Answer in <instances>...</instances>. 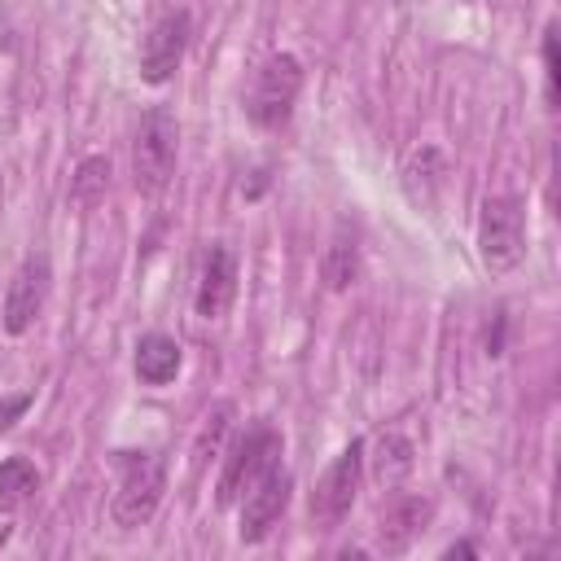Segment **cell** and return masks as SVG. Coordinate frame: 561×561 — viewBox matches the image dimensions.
Returning a JSON list of instances; mask_svg holds the SVG:
<instances>
[{"label":"cell","mask_w":561,"mask_h":561,"mask_svg":"<svg viewBox=\"0 0 561 561\" xmlns=\"http://www.w3.org/2000/svg\"><path fill=\"white\" fill-rule=\"evenodd\" d=\"M320 276H324V285H329L333 294H346V289L359 280V245H355V237H346V228L333 232V241L324 245Z\"/></svg>","instance_id":"cell-13"},{"label":"cell","mask_w":561,"mask_h":561,"mask_svg":"<svg viewBox=\"0 0 561 561\" xmlns=\"http://www.w3.org/2000/svg\"><path fill=\"white\" fill-rule=\"evenodd\" d=\"M443 557H478V548H473V543H451Z\"/></svg>","instance_id":"cell-21"},{"label":"cell","mask_w":561,"mask_h":561,"mask_svg":"<svg viewBox=\"0 0 561 561\" xmlns=\"http://www.w3.org/2000/svg\"><path fill=\"white\" fill-rule=\"evenodd\" d=\"M4 539H9V526H0V543H4Z\"/></svg>","instance_id":"cell-22"},{"label":"cell","mask_w":561,"mask_h":561,"mask_svg":"<svg viewBox=\"0 0 561 561\" xmlns=\"http://www.w3.org/2000/svg\"><path fill=\"white\" fill-rule=\"evenodd\" d=\"M412 443L403 438V434H381L377 438V456H373V478L381 482V486H399L408 473H412Z\"/></svg>","instance_id":"cell-16"},{"label":"cell","mask_w":561,"mask_h":561,"mask_svg":"<svg viewBox=\"0 0 561 561\" xmlns=\"http://www.w3.org/2000/svg\"><path fill=\"white\" fill-rule=\"evenodd\" d=\"M228 421H232V403L224 399V403H215V408H210V416H206V421H202V430H197L193 465H206V456H215V451H219V443H224V434H228Z\"/></svg>","instance_id":"cell-18"},{"label":"cell","mask_w":561,"mask_h":561,"mask_svg":"<svg viewBox=\"0 0 561 561\" xmlns=\"http://www.w3.org/2000/svg\"><path fill=\"white\" fill-rule=\"evenodd\" d=\"M175 153H180V123L167 105H149L136 140H131V180L140 193H162L175 175Z\"/></svg>","instance_id":"cell-1"},{"label":"cell","mask_w":561,"mask_h":561,"mask_svg":"<svg viewBox=\"0 0 561 561\" xmlns=\"http://www.w3.org/2000/svg\"><path fill=\"white\" fill-rule=\"evenodd\" d=\"M280 451H285V443H280V434L272 430V425H254V430H245V438H237L232 443V451L224 456V473H219V504L228 508V504H237L267 469H276L280 465Z\"/></svg>","instance_id":"cell-4"},{"label":"cell","mask_w":561,"mask_h":561,"mask_svg":"<svg viewBox=\"0 0 561 561\" xmlns=\"http://www.w3.org/2000/svg\"><path fill=\"white\" fill-rule=\"evenodd\" d=\"M184 44H188V13L175 9V13L158 18L145 35V48H140V79L167 83L184 61Z\"/></svg>","instance_id":"cell-9"},{"label":"cell","mask_w":561,"mask_h":561,"mask_svg":"<svg viewBox=\"0 0 561 561\" xmlns=\"http://www.w3.org/2000/svg\"><path fill=\"white\" fill-rule=\"evenodd\" d=\"M232 298H237V254L224 241H210V250L202 254V276H197L193 307H197L202 320H224Z\"/></svg>","instance_id":"cell-10"},{"label":"cell","mask_w":561,"mask_h":561,"mask_svg":"<svg viewBox=\"0 0 561 561\" xmlns=\"http://www.w3.org/2000/svg\"><path fill=\"white\" fill-rule=\"evenodd\" d=\"M443 175H447V162H443V153H438L434 145L416 149V153L408 158V167H403V184H408V193H412L421 206H434V197H438V188H443Z\"/></svg>","instance_id":"cell-14"},{"label":"cell","mask_w":561,"mask_h":561,"mask_svg":"<svg viewBox=\"0 0 561 561\" xmlns=\"http://www.w3.org/2000/svg\"><path fill=\"white\" fill-rule=\"evenodd\" d=\"M430 517H434V504L425 500V495H399L386 513H381V526H377V548L386 552V557H399V552H408L412 548V539L430 526Z\"/></svg>","instance_id":"cell-11"},{"label":"cell","mask_w":561,"mask_h":561,"mask_svg":"<svg viewBox=\"0 0 561 561\" xmlns=\"http://www.w3.org/2000/svg\"><path fill=\"white\" fill-rule=\"evenodd\" d=\"M31 408V394H13V399H0V430H9L22 412Z\"/></svg>","instance_id":"cell-20"},{"label":"cell","mask_w":561,"mask_h":561,"mask_svg":"<svg viewBox=\"0 0 561 561\" xmlns=\"http://www.w3.org/2000/svg\"><path fill=\"white\" fill-rule=\"evenodd\" d=\"M180 342L167 337V333H145L136 342V377L145 386H167L175 373H180Z\"/></svg>","instance_id":"cell-12"},{"label":"cell","mask_w":561,"mask_h":561,"mask_svg":"<svg viewBox=\"0 0 561 561\" xmlns=\"http://www.w3.org/2000/svg\"><path fill=\"white\" fill-rule=\"evenodd\" d=\"M35 491H39V469H35L26 456H9V460H0V513L22 508Z\"/></svg>","instance_id":"cell-15"},{"label":"cell","mask_w":561,"mask_h":561,"mask_svg":"<svg viewBox=\"0 0 561 561\" xmlns=\"http://www.w3.org/2000/svg\"><path fill=\"white\" fill-rule=\"evenodd\" d=\"M289 491H294V478L276 465V469H267L245 495H241V526H237V535H241V543H263L267 535H272V526L285 517V508H289Z\"/></svg>","instance_id":"cell-7"},{"label":"cell","mask_w":561,"mask_h":561,"mask_svg":"<svg viewBox=\"0 0 561 561\" xmlns=\"http://www.w3.org/2000/svg\"><path fill=\"white\" fill-rule=\"evenodd\" d=\"M478 250L491 272H513L526 254V206L513 193H495L482 202Z\"/></svg>","instance_id":"cell-3"},{"label":"cell","mask_w":561,"mask_h":561,"mask_svg":"<svg viewBox=\"0 0 561 561\" xmlns=\"http://www.w3.org/2000/svg\"><path fill=\"white\" fill-rule=\"evenodd\" d=\"M298 88H302V66H298V57H289V53L272 57V61L259 70L254 88H250V101H245L250 123H254V127H263V131L285 127V123H289V114H294Z\"/></svg>","instance_id":"cell-6"},{"label":"cell","mask_w":561,"mask_h":561,"mask_svg":"<svg viewBox=\"0 0 561 561\" xmlns=\"http://www.w3.org/2000/svg\"><path fill=\"white\" fill-rule=\"evenodd\" d=\"M162 491H167L162 456H153V451H118V491H114V504H110L114 526H123V530L145 526L158 513Z\"/></svg>","instance_id":"cell-2"},{"label":"cell","mask_w":561,"mask_h":561,"mask_svg":"<svg viewBox=\"0 0 561 561\" xmlns=\"http://www.w3.org/2000/svg\"><path fill=\"white\" fill-rule=\"evenodd\" d=\"M105 193H110V158L92 153V158H83V162L75 167V175H70V202L88 210V206H101Z\"/></svg>","instance_id":"cell-17"},{"label":"cell","mask_w":561,"mask_h":561,"mask_svg":"<svg viewBox=\"0 0 561 561\" xmlns=\"http://www.w3.org/2000/svg\"><path fill=\"white\" fill-rule=\"evenodd\" d=\"M359 478H364V443L351 438L337 451V460L320 473V482L311 491V522H316V530H337L346 522V513H351V504L359 495Z\"/></svg>","instance_id":"cell-5"},{"label":"cell","mask_w":561,"mask_h":561,"mask_svg":"<svg viewBox=\"0 0 561 561\" xmlns=\"http://www.w3.org/2000/svg\"><path fill=\"white\" fill-rule=\"evenodd\" d=\"M48 280H53V272H48V259L44 254H31V259H22V267L13 272V280H9V289H4V329L13 333V337H22L35 320H39V311H44V298H48Z\"/></svg>","instance_id":"cell-8"},{"label":"cell","mask_w":561,"mask_h":561,"mask_svg":"<svg viewBox=\"0 0 561 561\" xmlns=\"http://www.w3.org/2000/svg\"><path fill=\"white\" fill-rule=\"evenodd\" d=\"M557 22H548L543 31V79H548V101H557Z\"/></svg>","instance_id":"cell-19"}]
</instances>
